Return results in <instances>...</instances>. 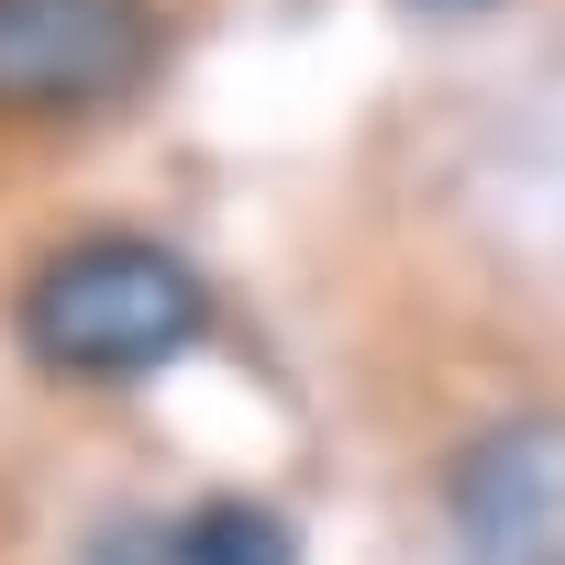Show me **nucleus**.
Here are the masks:
<instances>
[{
	"label": "nucleus",
	"instance_id": "obj_3",
	"mask_svg": "<svg viewBox=\"0 0 565 565\" xmlns=\"http://www.w3.org/2000/svg\"><path fill=\"white\" fill-rule=\"evenodd\" d=\"M455 532H466V565H565V433L510 422L455 477Z\"/></svg>",
	"mask_w": 565,
	"mask_h": 565
},
{
	"label": "nucleus",
	"instance_id": "obj_1",
	"mask_svg": "<svg viewBox=\"0 0 565 565\" xmlns=\"http://www.w3.org/2000/svg\"><path fill=\"white\" fill-rule=\"evenodd\" d=\"M200 333H211V289L167 244H145V233H78V244H56L23 277V344H34V366L89 377V388L156 377Z\"/></svg>",
	"mask_w": 565,
	"mask_h": 565
},
{
	"label": "nucleus",
	"instance_id": "obj_4",
	"mask_svg": "<svg viewBox=\"0 0 565 565\" xmlns=\"http://www.w3.org/2000/svg\"><path fill=\"white\" fill-rule=\"evenodd\" d=\"M178 565H300V543L266 499H200L178 521Z\"/></svg>",
	"mask_w": 565,
	"mask_h": 565
},
{
	"label": "nucleus",
	"instance_id": "obj_5",
	"mask_svg": "<svg viewBox=\"0 0 565 565\" xmlns=\"http://www.w3.org/2000/svg\"><path fill=\"white\" fill-rule=\"evenodd\" d=\"M422 12H488V0H422Z\"/></svg>",
	"mask_w": 565,
	"mask_h": 565
},
{
	"label": "nucleus",
	"instance_id": "obj_2",
	"mask_svg": "<svg viewBox=\"0 0 565 565\" xmlns=\"http://www.w3.org/2000/svg\"><path fill=\"white\" fill-rule=\"evenodd\" d=\"M156 0H0V122H78L145 89Z\"/></svg>",
	"mask_w": 565,
	"mask_h": 565
}]
</instances>
